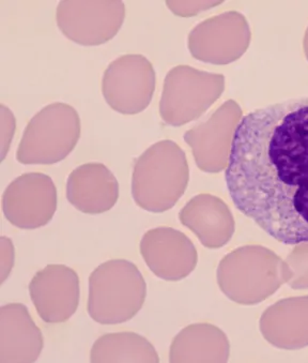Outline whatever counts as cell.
I'll use <instances>...</instances> for the list:
<instances>
[{
  "label": "cell",
  "mask_w": 308,
  "mask_h": 363,
  "mask_svg": "<svg viewBox=\"0 0 308 363\" xmlns=\"http://www.w3.org/2000/svg\"><path fill=\"white\" fill-rule=\"evenodd\" d=\"M179 219L211 249L225 245L234 233V220L228 206L210 194L193 197L182 208Z\"/></svg>",
  "instance_id": "9a60e30c"
},
{
  "label": "cell",
  "mask_w": 308,
  "mask_h": 363,
  "mask_svg": "<svg viewBox=\"0 0 308 363\" xmlns=\"http://www.w3.org/2000/svg\"><path fill=\"white\" fill-rule=\"evenodd\" d=\"M125 18L122 1H60L56 11L62 33L84 46L101 45L112 40Z\"/></svg>",
  "instance_id": "ba28073f"
},
{
  "label": "cell",
  "mask_w": 308,
  "mask_h": 363,
  "mask_svg": "<svg viewBox=\"0 0 308 363\" xmlns=\"http://www.w3.org/2000/svg\"><path fill=\"white\" fill-rule=\"evenodd\" d=\"M67 199L88 215L106 213L119 199V184L102 163H87L75 169L67 182Z\"/></svg>",
  "instance_id": "4fadbf2b"
},
{
  "label": "cell",
  "mask_w": 308,
  "mask_h": 363,
  "mask_svg": "<svg viewBox=\"0 0 308 363\" xmlns=\"http://www.w3.org/2000/svg\"><path fill=\"white\" fill-rule=\"evenodd\" d=\"M43 348V335L22 303L0 308V362H35Z\"/></svg>",
  "instance_id": "5bb4252c"
},
{
  "label": "cell",
  "mask_w": 308,
  "mask_h": 363,
  "mask_svg": "<svg viewBox=\"0 0 308 363\" xmlns=\"http://www.w3.org/2000/svg\"><path fill=\"white\" fill-rule=\"evenodd\" d=\"M242 114L236 101L227 100L208 121L186 132L184 140L201 171L219 173L227 167L232 138Z\"/></svg>",
  "instance_id": "30bf717a"
},
{
  "label": "cell",
  "mask_w": 308,
  "mask_h": 363,
  "mask_svg": "<svg viewBox=\"0 0 308 363\" xmlns=\"http://www.w3.org/2000/svg\"><path fill=\"white\" fill-rule=\"evenodd\" d=\"M81 138V119L74 108L53 103L31 118L16 152L22 164L52 165L72 152Z\"/></svg>",
  "instance_id": "277c9868"
},
{
  "label": "cell",
  "mask_w": 308,
  "mask_h": 363,
  "mask_svg": "<svg viewBox=\"0 0 308 363\" xmlns=\"http://www.w3.org/2000/svg\"><path fill=\"white\" fill-rule=\"evenodd\" d=\"M0 119H1V161L5 160L6 155L11 146L12 138L16 132V117L9 108L4 104L0 106Z\"/></svg>",
  "instance_id": "d6986e66"
},
{
  "label": "cell",
  "mask_w": 308,
  "mask_h": 363,
  "mask_svg": "<svg viewBox=\"0 0 308 363\" xmlns=\"http://www.w3.org/2000/svg\"><path fill=\"white\" fill-rule=\"evenodd\" d=\"M140 254L152 274L165 281L186 278L197 264L192 241L171 228L148 230L140 241Z\"/></svg>",
  "instance_id": "7c38bea8"
},
{
  "label": "cell",
  "mask_w": 308,
  "mask_h": 363,
  "mask_svg": "<svg viewBox=\"0 0 308 363\" xmlns=\"http://www.w3.org/2000/svg\"><path fill=\"white\" fill-rule=\"evenodd\" d=\"M190 169L186 153L173 140L149 147L134 165L132 195L144 211L164 213L186 192Z\"/></svg>",
  "instance_id": "7a4b0ae2"
},
{
  "label": "cell",
  "mask_w": 308,
  "mask_h": 363,
  "mask_svg": "<svg viewBox=\"0 0 308 363\" xmlns=\"http://www.w3.org/2000/svg\"><path fill=\"white\" fill-rule=\"evenodd\" d=\"M156 83V71L144 56L123 55L104 72L103 96L116 112L139 114L150 104Z\"/></svg>",
  "instance_id": "8992f818"
},
{
  "label": "cell",
  "mask_w": 308,
  "mask_h": 363,
  "mask_svg": "<svg viewBox=\"0 0 308 363\" xmlns=\"http://www.w3.org/2000/svg\"><path fill=\"white\" fill-rule=\"evenodd\" d=\"M31 301L40 318L48 324L70 320L81 297L79 274L64 265H47L38 272L29 284Z\"/></svg>",
  "instance_id": "8fae6325"
},
{
  "label": "cell",
  "mask_w": 308,
  "mask_h": 363,
  "mask_svg": "<svg viewBox=\"0 0 308 363\" xmlns=\"http://www.w3.org/2000/svg\"><path fill=\"white\" fill-rule=\"evenodd\" d=\"M91 362H160L156 348L135 333H108L94 342Z\"/></svg>",
  "instance_id": "e0dca14e"
},
{
  "label": "cell",
  "mask_w": 308,
  "mask_h": 363,
  "mask_svg": "<svg viewBox=\"0 0 308 363\" xmlns=\"http://www.w3.org/2000/svg\"><path fill=\"white\" fill-rule=\"evenodd\" d=\"M57 209V190L50 176L28 173L14 179L3 195L8 221L23 230H35L53 219Z\"/></svg>",
  "instance_id": "9c48e42d"
},
{
  "label": "cell",
  "mask_w": 308,
  "mask_h": 363,
  "mask_svg": "<svg viewBox=\"0 0 308 363\" xmlns=\"http://www.w3.org/2000/svg\"><path fill=\"white\" fill-rule=\"evenodd\" d=\"M251 29L243 14L228 11L197 25L188 35V50L195 60L229 65L242 57L251 43Z\"/></svg>",
  "instance_id": "52a82bcc"
},
{
  "label": "cell",
  "mask_w": 308,
  "mask_h": 363,
  "mask_svg": "<svg viewBox=\"0 0 308 363\" xmlns=\"http://www.w3.org/2000/svg\"><path fill=\"white\" fill-rule=\"evenodd\" d=\"M222 3L224 1H166V6L176 16L188 18L217 7Z\"/></svg>",
  "instance_id": "ac0fdd59"
},
{
  "label": "cell",
  "mask_w": 308,
  "mask_h": 363,
  "mask_svg": "<svg viewBox=\"0 0 308 363\" xmlns=\"http://www.w3.org/2000/svg\"><path fill=\"white\" fill-rule=\"evenodd\" d=\"M0 277L4 284L14 265V247L11 239L7 237L0 238Z\"/></svg>",
  "instance_id": "ffe728a7"
},
{
  "label": "cell",
  "mask_w": 308,
  "mask_h": 363,
  "mask_svg": "<svg viewBox=\"0 0 308 363\" xmlns=\"http://www.w3.org/2000/svg\"><path fill=\"white\" fill-rule=\"evenodd\" d=\"M225 180L236 209L269 236L283 245L308 243V98L242 117Z\"/></svg>",
  "instance_id": "6da1fadb"
},
{
  "label": "cell",
  "mask_w": 308,
  "mask_h": 363,
  "mask_svg": "<svg viewBox=\"0 0 308 363\" xmlns=\"http://www.w3.org/2000/svg\"><path fill=\"white\" fill-rule=\"evenodd\" d=\"M225 90V77L190 66H177L165 77L160 101L162 121L171 127L199 118Z\"/></svg>",
  "instance_id": "5b68a950"
},
{
  "label": "cell",
  "mask_w": 308,
  "mask_h": 363,
  "mask_svg": "<svg viewBox=\"0 0 308 363\" xmlns=\"http://www.w3.org/2000/svg\"><path fill=\"white\" fill-rule=\"evenodd\" d=\"M228 341L217 327L207 324L190 325L184 328L171 343V362L226 361Z\"/></svg>",
  "instance_id": "2e32d148"
},
{
  "label": "cell",
  "mask_w": 308,
  "mask_h": 363,
  "mask_svg": "<svg viewBox=\"0 0 308 363\" xmlns=\"http://www.w3.org/2000/svg\"><path fill=\"white\" fill-rule=\"evenodd\" d=\"M303 46L304 53H305L306 58H307L308 60V27L307 29H306L305 37H304Z\"/></svg>",
  "instance_id": "44dd1931"
},
{
  "label": "cell",
  "mask_w": 308,
  "mask_h": 363,
  "mask_svg": "<svg viewBox=\"0 0 308 363\" xmlns=\"http://www.w3.org/2000/svg\"><path fill=\"white\" fill-rule=\"evenodd\" d=\"M146 295L139 269L127 259H112L90 274L88 314L98 324H122L139 312Z\"/></svg>",
  "instance_id": "3957f363"
}]
</instances>
